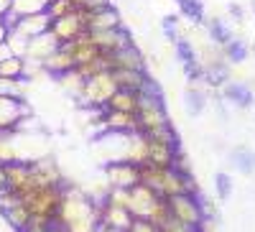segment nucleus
<instances>
[{
    "instance_id": "6e6552de",
    "label": "nucleus",
    "mask_w": 255,
    "mask_h": 232,
    "mask_svg": "<svg viewBox=\"0 0 255 232\" xmlns=\"http://www.w3.org/2000/svg\"><path fill=\"white\" fill-rule=\"evenodd\" d=\"M105 174H108V181L110 186H120V189H133L140 184V171H138V166L133 163H128V161H110V163H105Z\"/></svg>"
},
{
    "instance_id": "aec40b11",
    "label": "nucleus",
    "mask_w": 255,
    "mask_h": 232,
    "mask_svg": "<svg viewBox=\"0 0 255 232\" xmlns=\"http://www.w3.org/2000/svg\"><path fill=\"white\" fill-rule=\"evenodd\" d=\"M123 161L133 163V166H143V163H148V138H145L143 133H133V135H128Z\"/></svg>"
},
{
    "instance_id": "dca6fc26",
    "label": "nucleus",
    "mask_w": 255,
    "mask_h": 232,
    "mask_svg": "<svg viewBox=\"0 0 255 232\" xmlns=\"http://www.w3.org/2000/svg\"><path fill=\"white\" fill-rule=\"evenodd\" d=\"M181 148H174V145H166L161 140H151L148 138V163L156 168H174V158Z\"/></svg>"
},
{
    "instance_id": "cd10ccee",
    "label": "nucleus",
    "mask_w": 255,
    "mask_h": 232,
    "mask_svg": "<svg viewBox=\"0 0 255 232\" xmlns=\"http://www.w3.org/2000/svg\"><path fill=\"white\" fill-rule=\"evenodd\" d=\"M222 54H225V61L227 64H243V61L248 59L250 49L243 38H232L227 46H222Z\"/></svg>"
},
{
    "instance_id": "f8f14e48",
    "label": "nucleus",
    "mask_w": 255,
    "mask_h": 232,
    "mask_svg": "<svg viewBox=\"0 0 255 232\" xmlns=\"http://www.w3.org/2000/svg\"><path fill=\"white\" fill-rule=\"evenodd\" d=\"M5 174H8V192L15 197H23L28 192V179H31V166L28 161H15L5 166Z\"/></svg>"
},
{
    "instance_id": "4be33fe9",
    "label": "nucleus",
    "mask_w": 255,
    "mask_h": 232,
    "mask_svg": "<svg viewBox=\"0 0 255 232\" xmlns=\"http://www.w3.org/2000/svg\"><path fill=\"white\" fill-rule=\"evenodd\" d=\"M118 90H130V92H140L143 84L148 82V72H130V69H113L110 72Z\"/></svg>"
},
{
    "instance_id": "0eeeda50",
    "label": "nucleus",
    "mask_w": 255,
    "mask_h": 232,
    "mask_svg": "<svg viewBox=\"0 0 255 232\" xmlns=\"http://www.w3.org/2000/svg\"><path fill=\"white\" fill-rule=\"evenodd\" d=\"M87 38H90V44L97 46L102 54H115V51L133 44L130 31H128L125 26L113 28V31H87Z\"/></svg>"
},
{
    "instance_id": "37998d69",
    "label": "nucleus",
    "mask_w": 255,
    "mask_h": 232,
    "mask_svg": "<svg viewBox=\"0 0 255 232\" xmlns=\"http://www.w3.org/2000/svg\"><path fill=\"white\" fill-rule=\"evenodd\" d=\"M227 10H230V15L235 18V20H245V10H243V5H240V3H230V5H227Z\"/></svg>"
},
{
    "instance_id": "39448f33",
    "label": "nucleus",
    "mask_w": 255,
    "mask_h": 232,
    "mask_svg": "<svg viewBox=\"0 0 255 232\" xmlns=\"http://www.w3.org/2000/svg\"><path fill=\"white\" fill-rule=\"evenodd\" d=\"M87 15L84 10H74L72 15H64V18H56L51 20V33L54 38L59 41V44H72V41H77L82 33H87Z\"/></svg>"
},
{
    "instance_id": "9d476101",
    "label": "nucleus",
    "mask_w": 255,
    "mask_h": 232,
    "mask_svg": "<svg viewBox=\"0 0 255 232\" xmlns=\"http://www.w3.org/2000/svg\"><path fill=\"white\" fill-rule=\"evenodd\" d=\"M133 215L128 209H120V207H113V204H100L97 207V222L108 230H115V232H128L133 225Z\"/></svg>"
},
{
    "instance_id": "b1692460",
    "label": "nucleus",
    "mask_w": 255,
    "mask_h": 232,
    "mask_svg": "<svg viewBox=\"0 0 255 232\" xmlns=\"http://www.w3.org/2000/svg\"><path fill=\"white\" fill-rule=\"evenodd\" d=\"M230 163L235 166L240 174L253 176L255 174V151H250L248 145H238V148L230 151Z\"/></svg>"
},
{
    "instance_id": "a19ab883",
    "label": "nucleus",
    "mask_w": 255,
    "mask_h": 232,
    "mask_svg": "<svg viewBox=\"0 0 255 232\" xmlns=\"http://www.w3.org/2000/svg\"><path fill=\"white\" fill-rule=\"evenodd\" d=\"M128 232H158V227L153 222H148V220H133V225H130Z\"/></svg>"
},
{
    "instance_id": "79ce46f5",
    "label": "nucleus",
    "mask_w": 255,
    "mask_h": 232,
    "mask_svg": "<svg viewBox=\"0 0 255 232\" xmlns=\"http://www.w3.org/2000/svg\"><path fill=\"white\" fill-rule=\"evenodd\" d=\"M158 230H161V232H194L191 227H184V225H179L176 220H168V222H166V225H161Z\"/></svg>"
},
{
    "instance_id": "412c9836",
    "label": "nucleus",
    "mask_w": 255,
    "mask_h": 232,
    "mask_svg": "<svg viewBox=\"0 0 255 232\" xmlns=\"http://www.w3.org/2000/svg\"><path fill=\"white\" fill-rule=\"evenodd\" d=\"M138 105H140V95L138 92H130V90H118L108 108L105 110H113V113H128V115H138Z\"/></svg>"
},
{
    "instance_id": "ea45409f",
    "label": "nucleus",
    "mask_w": 255,
    "mask_h": 232,
    "mask_svg": "<svg viewBox=\"0 0 255 232\" xmlns=\"http://www.w3.org/2000/svg\"><path fill=\"white\" fill-rule=\"evenodd\" d=\"M77 10H84V13H92V10H100V8H108L113 5L110 0H72Z\"/></svg>"
},
{
    "instance_id": "3c124183",
    "label": "nucleus",
    "mask_w": 255,
    "mask_h": 232,
    "mask_svg": "<svg viewBox=\"0 0 255 232\" xmlns=\"http://www.w3.org/2000/svg\"><path fill=\"white\" fill-rule=\"evenodd\" d=\"M0 26H3V18H0Z\"/></svg>"
},
{
    "instance_id": "09e8293b",
    "label": "nucleus",
    "mask_w": 255,
    "mask_h": 232,
    "mask_svg": "<svg viewBox=\"0 0 255 232\" xmlns=\"http://www.w3.org/2000/svg\"><path fill=\"white\" fill-rule=\"evenodd\" d=\"M5 41H8V31L0 26V44H5Z\"/></svg>"
},
{
    "instance_id": "a18cd8bd",
    "label": "nucleus",
    "mask_w": 255,
    "mask_h": 232,
    "mask_svg": "<svg viewBox=\"0 0 255 232\" xmlns=\"http://www.w3.org/2000/svg\"><path fill=\"white\" fill-rule=\"evenodd\" d=\"M15 54H13V49L8 46V41L5 44H0V61H5V59H13Z\"/></svg>"
},
{
    "instance_id": "864d4df0",
    "label": "nucleus",
    "mask_w": 255,
    "mask_h": 232,
    "mask_svg": "<svg viewBox=\"0 0 255 232\" xmlns=\"http://www.w3.org/2000/svg\"><path fill=\"white\" fill-rule=\"evenodd\" d=\"M158 232H161V230H158Z\"/></svg>"
},
{
    "instance_id": "a211bd4d",
    "label": "nucleus",
    "mask_w": 255,
    "mask_h": 232,
    "mask_svg": "<svg viewBox=\"0 0 255 232\" xmlns=\"http://www.w3.org/2000/svg\"><path fill=\"white\" fill-rule=\"evenodd\" d=\"M41 67H44V72H46L49 77H54L56 82H59L64 74H69V72H74V69H77V64H74L72 54H69L67 49H64V46H61L56 54H51V56H49V59H46Z\"/></svg>"
},
{
    "instance_id": "6ab92c4d",
    "label": "nucleus",
    "mask_w": 255,
    "mask_h": 232,
    "mask_svg": "<svg viewBox=\"0 0 255 232\" xmlns=\"http://www.w3.org/2000/svg\"><path fill=\"white\" fill-rule=\"evenodd\" d=\"M51 28V15L44 10V13H33V15H26V18H20V23L13 33H20V36H26L28 41L41 36V33H46Z\"/></svg>"
},
{
    "instance_id": "c756f323",
    "label": "nucleus",
    "mask_w": 255,
    "mask_h": 232,
    "mask_svg": "<svg viewBox=\"0 0 255 232\" xmlns=\"http://www.w3.org/2000/svg\"><path fill=\"white\" fill-rule=\"evenodd\" d=\"M179 10L184 18H189L191 23H204V3L202 0H176Z\"/></svg>"
},
{
    "instance_id": "1a4fd4ad",
    "label": "nucleus",
    "mask_w": 255,
    "mask_h": 232,
    "mask_svg": "<svg viewBox=\"0 0 255 232\" xmlns=\"http://www.w3.org/2000/svg\"><path fill=\"white\" fill-rule=\"evenodd\" d=\"M158 194L153 192V189H148L145 184H138L130 189V215L135 220H148L153 212V207L158 204Z\"/></svg>"
},
{
    "instance_id": "c03bdc74",
    "label": "nucleus",
    "mask_w": 255,
    "mask_h": 232,
    "mask_svg": "<svg viewBox=\"0 0 255 232\" xmlns=\"http://www.w3.org/2000/svg\"><path fill=\"white\" fill-rule=\"evenodd\" d=\"M8 194V174H5V166H0V197Z\"/></svg>"
},
{
    "instance_id": "2eb2a0df",
    "label": "nucleus",
    "mask_w": 255,
    "mask_h": 232,
    "mask_svg": "<svg viewBox=\"0 0 255 232\" xmlns=\"http://www.w3.org/2000/svg\"><path fill=\"white\" fill-rule=\"evenodd\" d=\"M222 97L230 105L243 108V110H248V108L255 105V92L250 90V84H245V82H227L222 87Z\"/></svg>"
},
{
    "instance_id": "473e14b6",
    "label": "nucleus",
    "mask_w": 255,
    "mask_h": 232,
    "mask_svg": "<svg viewBox=\"0 0 255 232\" xmlns=\"http://www.w3.org/2000/svg\"><path fill=\"white\" fill-rule=\"evenodd\" d=\"M15 161H23V158L15 151L10 133H0V166H8V163H15Z\"/></svg>"
},
{
    "instance_id": "72a5a7b5",
    "label": "nucleus",
    "mask_w": 255,
    "mask_h": 232,
    "mask_svg": "<svg viewBox=\"0 0 255 232\" xmlns=\"http://www.w3.org/2000/svg\"><path fill=\"white\" fill-rule=\"evenodd\" d=\"M174 51H176V59L181 61V67L191 64V61H197V51H194V46H191V41H189V38H184V36H179V38H176Z\"/></svg>"
},
{
    "instance_id": "f03ea898",
    "label": "nucleus",
    "mask_w": 255,
    "mask_h": 232,
    "mask_svg": "<svg viewBox=\"0 0 255 232\" xmlns=\"http://www.w3.org/2000/svg\"><path fill=\"white\" fill-rule=\"evenodd\" d=\"M166 204H168V212H171V220H176V222H179V225H184V227L197 230V227L207 220L204 202H202L197 194H179V197H168V199H166Z\"/></svg>"
},
{
    "instance_id": "2f4dec72",
    "label": "nucleus",
    "mask_w": 255,
    "mask_h": 232,
    "mask_svg": "<svg viewBox=\"0 0 255 232\" xmlns=\"http://www.w3.org/2000/svg\"><path fill=\"white\" fill-rule=\"evenodd\" d=\"M49 5V0H13V8L20 18H26V15H33V13H44Z\"/></svg>"
},
{
    "instance_id": "58836bf2",
    "label": "nucleus",
    "mask_w": 255,
    "mask_h": 232,
    "mask_svg": "<svg viewBox=\"0 0 255 232\" xmlns=\"http://www.w3.org/2000/svg\"><path fill=\"white\" fill-rule=\"evenodd\" d=\"M161 28H163V36L171 41V44H176V38H179V20H176V15H163Z\"/></svg>"
},
{
    "instance_id": "20e7f679",
    "label": "nucleus",
    "mask_w": 255,
    "mask_h": 232,
    "mask_svg": "<svg viewBox=\"0 0 255 232\" xmlns=\"http://www.w3.org/2000/svg\"><path fill=\"white\" fill-rule=\"evenodd\" d=\"M140 95V92H138ZM138 128L143 135L153 133L158 128H166V125H171L168 120V113H166V105L163 100H156V97H145L140 95V105H138Z\"/></svg>"
},
{
    "instance_id": "bb28decb",
    "label": "nucleus",
    "mask_w": 255,
    "mask_h": 232,
    "mask_svg": "<svg viewBox=\"0 0 255 232\" xmlns=\"http://www.w3.org/2000/svg\"><path fill=\"white\" fill-rule=\"evenodd\" d=\"M3 220H5L8 227H13L15 232H23V230L28 227V222H31V212L26 209V204L20 202V204H15L13 209H8V212L3 215Z\"/></svg>"
},
{
    "instance_id": "de8ad7c7",
    "label": "nucleus",
    "mask_w": 255,
    "mask_h": 232,
    "mask_svg": "<svg viewBox=\"0 0 255 232\" xmlns=\"http://www.w3.org/2000/svg\"><path fill=\"white\" fill-rule=\"evenodd\" d=\"M46 232H67V230H64V227H61L59 222H54V225H51V227H49Z\"/></svg>"
},
{
    "instance_id": "7c9ffc66",
    "label": "nucleus",
    "mask_w": 255,
    "mask_h": 232,
    "mask_svg": "<svg viewBox=\"0 0 255 232\" xmlns=\"http://www.w3.org/2000/svg\"><path fill=\"white\" fill-rule=\"evenodd\" d=\"M102 202H105V204H113V207H120V209H128V212H130V189L110 186Z\"/></svg>"
},
{
    "instance_id": "f704fd0d",
    "label": "nucleus",
    "mask_w": 255,
    "mask_h": 232,
    "mask_svg": "<svg viewBox=\"0 0 255 232\" xmlns=\"http://www.w3.org/2000/svg\"><path fill=\"white\" fill-rule=\"evenodd\" d=\"M232 189H235V181H232V176L227 171H217L215 174V192L220 197V202H227L232 197Z\"/></svg>"
},
{
    "instance_id": "603ef678",
    "label": "nucleus",
    "mask_w": 255,
    "mask_h": 232,
    "mask_svg": "<svg viewBox=\"0 0 255 232\" xmlns=\"http://www.w3.org/2000/svg\"><path fill=\"white\" fill-rule=\"evenodd\" d=\"M253 54H255V46H253Z\"/></svg>"
},
{
    "instance_id": "5701e85b",
    "label": "nucleus",
    "mask_w": 255,
    "mask_h": 232,
    "mask_svg": "<svg viewBox=\"0 0 255 232\" xmlns=\"http://www.w3.org/2000/svg\"><path fill=\"white\" fill-rule=\"evenodd\" d=\"M204 79H207V84H212V87H225V84L230 82V67H227V61H222L220 56L207 61Z\"/></svg>"
},
{
    "instance_id": "ddd939ff",
    "label": "nucleus",
    "mask_w": 255,
    "mask_h": 232,
    "mask_svg": "<svg viewBox=\"0 0 255 232\" xmlns=\"http://www.w3.org/2000/svg\"><path fill=\"white\" fill-rule=\"evenodd\" d=\"M120 26H123V18H120V10L115 5L92 10L87 15V31H113V28H120Z\"/></svg>"
},
{
    "instance_id": "4468645a",
    "label": "nucleus",
    "mask_w": 255,
    "mask_h": 232,
    "mask_svg": "<svg viewBox=\"0 0 255 232\" xmlns=\"http://www.w3.org/2000/svg\"><path fill=\"white\" fill-rule=\"evenodd\" d=\"M113 59V69H130V72H145V56L140 54V49L135 44L125 46L115 54H110Z\"/></svg>"
},
{
    "instance_id": "9b49d317",
    "label": "nucleus",
    "mask_w": 255,
    "mask_h": 232,
    "mask_svg": "<svg viewBox=\"0 0 255 232\" xmlns=\"http://www.w3.org/2000/svg\"><path fill=\"white\" fill-rule=\"evenodd\" d=\"M59 49H61V44L54 38L51 31H46V33H41V36H36V38L28 41V49H26V56H23V59L36 61V64H44V61H46L51 54H56Z\"/></svg>"
},
{
    "instance_id": "4c0bfd02",
    "label": "nucleus",
    "mask_w": 255,
    "mask_h": 232,
    "mask_svg": "<svg viewBox=\"0 0 255 232\" xmlns=\"http://www.w3.org/2000/svg\"><path fill=\"white\" fill-rule=\"evenodd\" d=\"M145 138H151V140H161L166 145H174V148H179V133L174 130V125H166V128H158L153 133H148Z\"/></svg>"
},
{
    "instance_id": "f257e3e1",
    "label": "nucleus",
    "mask_w": 255,
    "mask_h": 232,
    "mask_svg": "<svg viewBox=\"0 0 255 232\" xmlns=\"http://www.w3.org/2000/svg\"><path fill=\"white\" fill-rule=\"evenodd\" d=\"M67 186V184H64ZM64 186H49V189H33L26 197H20L26 204V209L31 212V217L46 220V222H56L59 209L64 202Z\"/></svg>"
},
{
    "instance_id": "a878e982",
    "label": "nucleus",
    "mask_w": 255,
    "mask_h": 232,
    "mask_svg": "<svg viewBox=\"0 0 255 232\" xmlns=\"http://www.w3.org/2000/svg\"><path fill=\"white\" fill-rule=\"evenodd\" d=\"M0 79H13V82H26V59L13 56L0 61Z\"/></svg>"
},
{
    "instance_id": "8fccbe9b",
    "label": "nucleus",
    "mask_w": 255,
    "mask_h": 232,
    "mask_svg": "<svg viewBox=\"0 0 255 232\" xmlns=\"http://www.w3.org/2000/svg\"><path fill=\"white\" fill-rule=\"evenodd\" d=\"M95 232H115V230H108V227H102V225H97V230Z\"/></svg>"
},
{
    "instance_id": "423d86ee",
    "label": "nucleus",
    "mask_w": 255,
    "mask_h": 232,
    "mask_svg": "<svg viewBox=\"0 0 255 232\" xmlns=\"http://www.w3.org/2000/svg\"><path fill=\"white\" fill-rule=\"evenodd\" d=\"M26 97H3L0 95V133H10L20 128V122L28 120Z\"/></svg>"
},
{
    "instance_id": "49530a36",
    "label": "nucleus",
    "mask_w": 255,
    "mask_h": 232,
    "mask_svg": "<svg viewBox=\"0 0 255 232\" xmlns=\"http://www.w3.org/2000/svg\"><path fill=\"white\" fill-rule=\"evenodd\" d=\"M10 8H13V0H0V18H3Z\"/></svg>"
},
{
    "instance_id": "f3484780",
    "label": "nucleus",
    "mask_w": 255,
    "mask_h": 232,
    "mask_svg": "<svg viewBox=\"0 0 255 232\" xmlns=\"http://www.w3.org/2000/svg\"><path fill=\"white\" fill-rule=\"evenodd\" d=\"M105 128L113 130V133H120V135H133V133H140L138 128V117L135 115H128V113H113V110H105Z\"/></svg>"
},
{
    "instance_id": "c85d7f7f",
    "label": "nucleus",
    "mask_w": 255,
    "mask_h": 232,
    "mask_svg": "<svg viewBox=\"0 0 255 232\" xmlns=\"http://www.w3.org/2000/svg\"><path fill=\"white\" fill-rule=\"evenodd\" d=\"M207 28H209V38L215 41V44H220V46H227L230 41L235 38V36H232V28L225 23L222 18H212L207 23Z\"/></svg>"
},
{
    "instance_id": "c9c22d12",
    "label": "nucleus",
    "mask_w": 255,
    "mask_h": 232,
    "mask_svg": "<svg viewBox=\"0 0 255 232\" xmlns=\"http://www.w3.org/2000/svg\"><path fill=\"white\" fill-rule=\"evenodd\" d=\"M77 8L72 0H49V5H46V13L51 15V20L56 18H64V15H72Z\"/></svg>"
},
{
    "instance_id": "7ed1b4c3",
    "label": "nucleus",
    "mask_w": 255,
    "mask_h": 232,
    "mask_svg": "<svg viewBox=\"0 0 255 232\" xmlns=\"http://www.w3.org/2000/svg\"><path fill=\"white\" fill-rule=\"evenodd\" d=\"M115 92H118V84H115L113 74L105 72V74H97L92 79H84V87H82L77 100L82 105H90V108H108V102Z\"/></svg>"
},
{
    "instance_id": "e433bc0d",
    "label": "nucleus",
    "mask_w": 255,
    "mask_h": 232,
    "mask_svg": "<svg viewBox=\"0 0 255 232\" xmlns=\"http://www.w3.org/2000/svg\"><path fill=\"white\" fill-rule=\"evenodd\" d=\"M59 84L67 92H72L74 97H79V92H82V87H84V77L74 69V72H69V74H64L61 79H59Z\"/></svg>"
},
{
    "instance_id": "393cba45",
    "label": "nucleus",
    "mask_w": 255,
    "mask_h": 232,
    "mask_svg": "<svg viewBox=\"0 0 255 232\" xmlns=\"http://www.w3.org/2000/svg\"><path fill=\"white\" fill-rule=\"evenodd\" d=\"M204 108H207V95L199 87H194V84H189L186 92H184V110H186V115L189 117H199L204 113Z\"/></svg>"
}]
</instances>
